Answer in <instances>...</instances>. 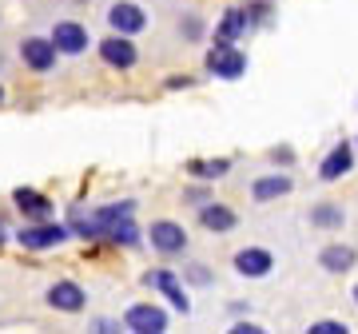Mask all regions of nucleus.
I'll return each instance as SVG.
<instances>
[{
	"label": "nucleus",
	"mask_w": 358,
	"mask_h": 334,
	"mask_svg": "<svg viewBox=\"0 0 358 334\" xmlns=\"http://www.w3.org/2000/svg\"><path fill=\"white\" fill-rule=\"evenodd\" d=\"M207 68L215 72L219 80H239L247 72V56L231 40H215V48L207 52Z\"/></svg>",
	"instance_id": "2"
},
{
	"label": "nucleus",
	"mask_w": 358,
	"mask_h": 334,
	"mask_svg": "<svg viewBox=\"0 0 358 334\" xmlns=\"http://www.w3.org/2000/svg\"><path fill=\"white\" fill-rule=\"evenodd\" d=\"M355 303H358V286H355Z\"/></svg>",
	"instance_id": "24"
},
{
	"label": "nucleus",
	"mask_w": 358,
	"mask_h": 334,
	"mask_svg": "<svg viewBox=\"0 0 358 334\" xmlns=\"http://www.w3.org/2000/svg\"><path fill=\"white\" fill-rule=\"evenodd\" d=\"M0 243H4V231H0Z\"/></svg>",
	"instance_id": "26"
},
{
	"label": "nucleus",
	"mask_w": 358,
	"mask_h": 334,
	"mask_svg": "<svg viewBox=\"0 0 358 334\" xmlns=\"http://www.w3.org/2000/svg\"><path fill=\"white\" fill-rule=\"evenodd\" d=\"M108 24H112L120 36H136V32L148 28V13H143L140 4H131V0H120V4L108 8Z\"/></svg>",
	"instance_id": "3"
},
{
	"label": "nucleus",
	"mask_w": 358,
	"mask_h": 334,
	"mask_svg": "<svg viewBox=\"0 0 358 334\" xmlns=\"http://www.w3.org/2000/svg\"><path fill=\"white\" fill-rule=\"evenodd\" d=\"M231 159H192L187 171H192L195 180H219V175H227Z\"/></svg>",
	"instance_id": "19"
},
{
	"label": "nucleus",
	"mask_w": 358,
	"mask_h": 334,
	"mask_svg": "<svg viewBox=\"0 0 358 334\" xmlns=\"http://www.w3.org/2000/svg\"><path fill=\"white\" fill-rule=\"evenodd\" d=\"M0 103H4V92H0Z\"/></svg>",
	"instance_id": "25"
},
{
	"label": "nucleus",
	"mask_w": 358,
	"mask_h": 334,
	"mask_svg": "<svg viewBox=\"0 0 358 334\" xmlns=\"http://www.w3.org/2000/svg\"><path fill=\"white\" fill-rule=\"evenodd\" d=\"M199 223H203L207 231H231L235 227V211L223 203H207L203 211H199Z\"/></svg>",
	"instance_id": "16"
},
{
	"label": "nucleus",
	"mask_w": 358,
	"mask_h": 334,
	"mask_svg": "<svg viewBox=\"0 0 358 334\" xmlns=\"http://www.w3.org/2000/svg\"><path fill=\"white\" fill-rule=\"evenodd\" d=\"M103 239H112V243H124V247H136V243H140V231H136V223H131V215H128V219H115L112 227L103 231Z\"/></svg>",
	"instance_id": "18"
},
{
	"label": "nucleus",
	"mask_w": 358,
	"mask_h": 334,
	"mask_svg": "<svg viewBox=\"0 0 358 334\" xmlns=\"http://www.w3.org/2000/svg\"><path fill=\"white\" fill-rule=\"evenodd\" d=\"M56 44H52L48 36H28L24 44H20V60H24L32 72H52L56 68Z\"/></svg>",
	"instance_id": "5"
},
{
	"label": "nucleus",
	"mask_w": 358,
	"mask_h": 334,
	"mask_svg": "<svg viewBox=\"0 0 358 334\" xmlns=\"http://www.w3.org/2000/svg\"><path fill=\"white\" fill-rule=\"evenodd\" d=\"M310 223H319V227H343V211L331 207V203H322V207L310 211Z\"/></svg>",
	"instance_id": "21"
},
{
	"label": "nucleus",
	"mask_w": 358,
	"mask_h": 334,
	"mask_svg": "<svg viewBox=\"0 0 358 334\" xmlns=\"http://www.w3.org/2000/svg\"><path fill=\"white\" fill-rule=\"evenodd\" d=\"M355 263H358V251L355 247H343V243L322 247V255H319V267H327L331 275H343V270H350Z\"/></svg>",
	"instance_id": "13"
},
{
	"label": "nucleus",
	"mask_w": 358,
	"mask_h": 334,
	"mask_svg": "<svg viewBox=\"0 0 358 334\" xmlns=\"http://www.w3.org/2000/svg\"><path fill=\"white\" fill-rule=\"evenodd\" d=\"M131 211H136V203H128V199H124V203H108V207H100V211H96V223H100V231H108V227H112L115 219H128Z\"/></svg>",
	"instance_id": "20"
},
{
	"label": "nucleus",
	"mask_w": 358,
	"mask_h": 334,
	"mask_svg": "<svg viewBox=\"0 0 358 334\" xmlns=\"http://www.w3.org/2000/svg\"><path fill=\"white\" fill-rule=\"evenodd\" d=\"M84 286L72 283V279H60V283L48 286V307L64 310V314H76V310H84Z\"/></svg>",
	"instance_id": "10"
},
{
	"label": "nucleus",
	"mask_w": 358,
	"mask_h": 334,
	"mask_svg": "<svg viewBox=\"0 0 358 334\" xmlns=\"http://www.w3.org/2000/svg\"><path fill=\"white\" fill-rule=\"evenodd\" d=\"M287 191H291V175H263V180H255V187H251L255 203L279 199V195H287Z\"/></svg>",
	"instance_id": "15"
},
{
	"label": "nucleus",
	"mask_w": 358,
	"mask_h": 334,
	"mask_svg": "<svg viewBox=\"0 0 358 334\" xmlns=\"http://www.w3.org/2000/svg\"><path fill=\"white\" fill-rule=\"evenodd\" d=\"M152 247L159 251V255H179L183 247H187V231L179 227V223H171V219H159V223H152Z\"/></svg>",
	"instance_id": "7"
},
{
	"label": "nucleus",
	"mask_w": 358,
	"mask_h": 334,
	"mask_svg": "<svg viewBox=\"0 0 358 334\" xmlns=\"http://www.w3.org/2000/svg\"><path fill=\"white\" fill-rule=\"evenodd\" d=\"M143 283H148V286H159V291L171 298V307H176V310H183V314L192 310V303H187V295L179 291V283H176V275H171V270H155V275H148Z\"/></svg>",
	"instance_id": "14"
},
{
	"label": "nucleus",
	"mask_w": 358,
	"mask_h": 334,
	"mask_svg": "<svg viewBox=\"0 0 358 334\" xmlns=\"http://www.w3.org/2000/svg\"><path fill=\"white\" fill-rule=\"evenodd\" d=\"M124 326L131 334H159V331H167V314L159 307H152V303H136L124 314Z\"/></svg>",
	"instance_id": "4"
},
{
	"label": "nucleus",
	"mask_w": 358,
	"mask_h": 334,
	"mask_svg": "<svg viewBox=\"0 0 358 334\" xmlns=\"http://www.w3.org/2000/svg\"><path fill=\"white\" fill-rule=\"evenodd\" d=\"M13 203H16V211L28 219V223H40V219H52V199L48 195H40V191H32V187H16L13 191Z\"/></svg>",
	"instance_id": "8"
},
{
	"label": "nucleus",
	"mask_w": 358,
	"mask_h": 334,
	"mask_svg": "<svg viewBox=\"0 0 358 334\" xmlns=\"http://www.w3.org/2000/svg\"><path fill=\"white\" fill-rule=\"evenodd\" d=\"M350 167H355V147H350V143L343 140V143H334L331 155H327V159L319 164V175H322L327 183H334V180H343Z\"/></svg>",
	"instance_id": "11"
},
{
	"label": "nucleus",
	"mask_w": 358,
	"mask_h": 334,
	"mask_svg": "<svg viewBox=\"0 0 358 334\" xmlns=\"http://www.w3.org/2000/svg\"><path fill=\"white\" fill-rule=\"evenodd\" d=\"M310 334H346V322H334V319L310 322Z\"/></svg>",
	"instance_id": "22"
},
{
	"label": "nucleus",
	"mask_w": 358,
	"mask_h": 334,
	"mask_svg": "<svg viewBox=\"0 0 358 334\" xmlns=\"http://www.w3.org/2000/svg\"><path fill=\"white\" fill-rule=\"evenodd\" d=\"M52 44H56V52L60 56H80V52L88 48V28L76 24V20H60V24L52 28Z\"/></svg>",
	"instance_id": "6"
},
{
	"label": "nucleus",
	"mask_w": 358,
	"mask_h": 334,
	"mask_svg": "<svg viewBox=\"0 0 358 334\" xmlns=\"http://www.w3.org/2000/svg\"><path fill=\"white\" fill-rule=\"evenodd\" d=\"M231 334H263V326H255V322H235Z\"/></svg>",
	"instance_id": "23"
},
{
	"label": "nucleus",
	"mask_w": 358,
	"mask_h": 334,
	"mask_svg": "<svg viewBox=\"0 0 358 334\" xmlns=\"http://www.w3.org/2000/svg\"><path fill=\"white\" fill-rule=\"evenodd\" d=\"M271 267H275V259H271V251H263V247H247V251L235 255V270L247 275V279H263Z\"/></svg>",
	"instance_id": "12"
},
{
	"label": "nucleus",
	"mask_w": 358,
	"mask_h": 334,
	"mask_svg": "<svg viewBox=\"0 0 358 334\" xmlns=\"http://www.w3.org/2000/svg\"><path fill=\"white\" fill-rule=\"evenodd\" d=\"M243 28H247V13H243V8H227V13H223V20H219V28H215V40L243 36Z\"/></svg>",
	"instance_id": "17"
},
{
	"label": "nucleus",
	"mask_w": 358,
	"mask_h": 334,
	"mask_svg": "<svg viewBox=\"0 0 358 334\" xmlns=\"http://www.w3.org/2000/svg\"><path fill=\"white\" fill-rule=\"evenodd\" d=\"M100 56H103V64H112V68H136V60H140L131 36H120V32L100 40Z\"/></svg>",
	"instance_id": "9"
},
{
	"label": "nucleus",
	"mask_w": 358,
	"mask_h": 334,
	"mask_svg": "<svg viewBox=\"0 0 358 334\" xmlns=\"http://www.w3.org/2000/svg\"><path fill=\"white\" fill-rule=\"evenodd\" d=\"M64 239H72V227L68 223H52V219H40V223H28L20 227L16 243L24 251H48V247H60Z\"/></svg>",
	"instance_id": "1"
}]
</instances>
